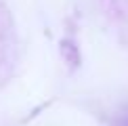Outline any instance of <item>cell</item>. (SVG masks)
<instances>
[{
    "mask_svg": "<svg viewBox=\"0 0 128 126\" xmlns=\"http://www.w3.org/2000/svg\"><path fill=\"white\" fill-rule=\"evenodd\" d=\"M120 126H128V112H126V114L120 118Z\"/></svg>",
    "mask_w": 128,
    "mask_h": 126,
    "instance_id": "cell-1",
    "label": "cell"
}]
</instances>
